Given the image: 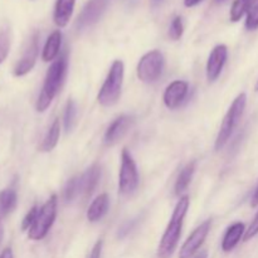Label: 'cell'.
Segmentation results:
<instances>
[{
	"label": "cell",
	"mask_w": 258,
	"mask_h": 258,
	"mask_svg": "<svg viewBox=\"0 0 258 258\" xmlns=\"http://www.w3.org/2000/svg\"><path fill=\"white\" fill-rule=\"evenodd\" d=\"M68 71V54L63 52L54 62L48 68L45 73L44 82H43L42 91H40L38 100L35 102V110L38 112H44L50 106L52 101L60 91L63 82L66 80Z\"/></svg>",
	"instance_id": "6da1fadb"
},
{
	"label": "cell",
	"mask_w": 258,
	"mask_h": 258,
	"mask_svg": "<svg viewBox=\"0 0 258 258\" xmlns=\"http://www.w3.org/2000/svg\"><path fill=\"white\" fill-rule=\"evenodd\" d=\"M189 204H190V201L188 196L180 197L158 246V258H171L175 252L181 236L184 219L188 213Z\"/></svg>",
	"instance_id": "7a4b0ae2"
},
{
	"label": "cell",
	"mask_w": 258,
	"mask_h": 258,
	"mask_svg": "<svg viewBox=\"0 0 258 258\" xmlns=\"http://www.w3.org/2000/svg\"><path fill=\"white\" fill-rule=\"evenodd\" d=\"M123 75H125V66L122 60H113L107 77L97 95V101L101 106L111 107L118 102L121 97V91H122Z\"/></svg>",
	"instance_id": "3957f363"
},
{
	"label": "cell",
	"mask_w": 258,
	"mask_h": 258,
	"mask_svg": "<svg viewBox=\"0 0 258 258\" xmlns=\"http://www.w3.org/2000/svg\"><path fill=\"white\" fill-rule=\"evenodd\" d=\"M247 106V95L244 92L239 93L236 98L233 100L232 105L229 106L228 111H227L226 116H224L223 121H222L221 128L217 135L216 144H214V149L216 151L222 150L228 143L231 136L233 135L234 130L238 126L239 121H241L242 116H243L244 110Z\"/></svg>",
	"instance_id": "277c9868"
},
{
	"label": "cell",
	"mask_w": 258,
	"mask_h": 258,
	"mask_svg": "<svg viewBox=\"0 0 258 258\" xmlns=\"http://www.w3.org/2000/svg\"><path fill=\"white\" fill-rule=\"evenodd\" d=\"M57 207L58 198L55 194H53L39 208L34 223L28 231V238L32 241H42L43 238H45L57 218Z\"/></svg>",
	"instance_id": "5b68a950"
},
{
	"label": "cell",
	"mask_w": 258,
	"mask_h": 258,
	"mask_svg": "<svg viewBox=\"0 0 258 258\" xmlns=\"http://www.w3.org/2000/svg\"><path fill=\"white\" fill-rule=\"evenodd\" d=\"M139 171L135 160L127 149H122L121 153V166L118 173V193L128 197L138 190Z\"/></svg>",
	"instance_id": "8992f818"
},
{
	"label": "cell",
	"mask_w": 258,
	"mask_h": 258,
	"mask_svg": "<svg viewBox=\"0 0 258 258\" xmlns=\"http://www.w3.org/2000/svg\"><path fill=\"white\" fill-rule=\"evenodd\" d=\"M165 67V58L164 54L158 49L148 52L139 60L136 75L138 78L144 83H154L161 77Z\"/></svg>",
	"instance_id": "52a82bcc"
},
{
	"label": "cell",
	"mask_w": 258,
	"mask_h": 258,
	"mask_svg": "<svg viewBox=\"0 0 258 258\" xmlns=\"http://www.w3.org/2000/svg\"><path fill=\"white\" fill-rule=\"evenodd\" d=\"M38 54H39V34L34 33L30 37L27 48L24 49L22 57L13 70L15 77H23V76L28 75L34 68L38 59Z\"/></svg>",
	"instance_id": "ba28073f"
},
{
	"label": "cell",
	"mask_w": 258,
	"mask_h": 258,
	"mask_svg": "<svg viewBox=\"0 0 258 258\" xmlns=\"http://www.w3.org/2000/svg\"><path fill=\"white\" fill-rule=\"evenodd\" d=\"M108 0H88L78 17L76 27L78 30H85L95 25L105 13Z\"/></svg>",
	"instance_id": "9c48e42d"
},
{
	"label": "cell",
	"mask_w": 258,
	"mask_h": 258,
	"mask_svg": "<svg viewBox=\"0 0 258 258\" xmlns=\"http://www.w3.org/2000/svg\"><path fill=\"white\" fill-rule=\"evenodd\" d=\"M212 227V219H207L204 221L201 226L197 227L190 236L186 238L184 244L181 246L180 251H179V258H191L194 254L198 252L202 244L204 243L206 238L208 237L209 231Z\"/></svg>",
	"instance_id": "30bf717a"
},
{
	"label": "cell",
	"mask_w": 258,
	"mask_h": 258,
	"mask_svg": "<svg viewBox=\"0 0 258 258\" xmlns=\"http://www.w3.org/2000/svg\"><path fill=\"white\" fill-rule=\"evenodd\" d=\"M134 123V117L128 115H121L116 117L106 130L103 135V144L106 146H113L123 139Z\"/></svg>",
	"instance_id": "8fae6325"
},
{
	"label": "cell",
	"mask_w": 258,
	"mask_h": 258,
	"mask_svg": "<svg viewBox=\"0 0 258 258\" xmlns=\"http://www.w3.org/2000/svg\"><path fill=\"white\" fill-rule=\"evenodd\" d=\"M228 58V48L224 44H218L212 49L207 62V80L209 83L216 82L223 71Z\"/></svg>",
	"instance_id": "7c38bea8"
},
{
	"label": "cell",
	"mask_w": 258,
	"mask_h": 258,
	"mask_svg": "<svg viewBox=\"0 0 258 258\" xmlns=\"http://www.w3.org/2000/svg\"><path fill=\"white\" fill-rule=\"evenodd\" d=\"M188 93L189 83L186 82V81H174V82H171L170 85L165 88V92H164L163 96L164 105H165L166 108H169V110H176V108L180 107L181 103L185 101Z\"/></svg>",
	"instance_id": "4fadbf2b"
},
{
	"label": "cell",
	"mask_w": 258,
	"mask_h": 258,
	"mask_svg": "<svg viewBox=\"0 0 258 258\" xmlns=\"http://www.w3.org/2000/svg\"><path fill=\"white\" fill-rule=\"evenodd\" d=\"M101 178V166L98 164L91 165L82 175H80L81 196L83 198H90L95 191Z\"/></svg>",
	"instance_id": "5bb4252c"
},
{
	"label": "cell",
	"mask_w": 258,
	"mask_h": 258,
	"mask_svg": "<svg viewBox=\"0 0 258 258\" xmlns=\"http://www.w3.org/2000/svg\"><path fill=\"white\" fill-rule=\"evenodd\" d=\"M244 233H246V226L242 222H236L232 226H229L224 233L223 239H222V251L224 253H229V252L233 251L237 244L244 237Z\"/></svg>",
	"instance_id": "9a60e30c"
},
{
	"label": "cell",
	"mask_w": 258,
	"mask_h": 258,
	"mask_svg": "<svg viewBox=\"0 0 258 258\" xmlns=\"http://www.w3.org/2000/svg\"><path fill=\"white\" fill-rule=\"evenodd\" d=\"M108 208H110V198H108V196L106 193L100 194V196L93 199L92 203L88 207L87 214H86L87 221L91 222V223H97L107 214Z\"/></svg>",
	"instance_id": "2e32d148"
},
{
	"label": "cell",
	"mask_w": 258,
	"mask_h": 258,
	"mask_svg": "<svg viewBox=\"0 0 258 258\" xmlns=\"http://www.w3.org/2000/svg\"><path fill=\"white\" fill-rule=\"evenodd\" d=\"M76 0H57L53 12V22L57 27L64 28L75 10Z\"/></svg>",
	"instance_id": "e0dca14e"
},
{
	"label": "cell",
	"mask_w": 258,
	"mask_h": 258,
	"mask_svg": "<svg viewBox=\"0 0 258 258\" xmlns=\"http://www.w3.org/2000/svg\"><path fill=\"white\" fill-rule=\"evenodd\" d=\"M62 47V33L59 30H54L47 38L44 47L42 50V59L44 62H54L58 58Z\"/></svg>",
	"instance_id": "ac0fdd59"
},
{
	"label": "cell",
	"mask_w": 258,
	"mask_h": 258,
	"mask_svg": "<svg viewBox=\"0 0 258 258\" xmlns=\"http://www.w3.org/2000/svg\"><path fill=\"white\" fill-rule=\"evenodd\" d=\"M196 161H190V163H188L181 169L180 174H179L178 179L175 181V186H174L175 196L180 197L188 189L189 184H190L191 179H193L194 173H196Z\"/></svg>",
	"instance_id": "d6986e66"
},
{
	"label": "cell",
	"mask_w": 258,
	"mask_h": 258,
	"mask_svg": "<svg viewBox=\"0 0 258 258\" xmlns=\"http://www.w3.org/2000/svg\"><path fill=\"white\" fill-rule=\"evenodd\" d=\"M59 135H60L59 120L55 118V120L53 121L52 125H50L49 130H48L47 134H45L44 139H43L42 144H40L39 146V150L42 151V153H49V151H52L53 149L57 146L58 140H59Z\"/></svg>",
	"instance_id": "ffe728a7"
},
{
	"label": "cell",
	"mask_w": 258,
	"mask_h": 258,
	"mask_svg": "<svg viewBox=\"0 0 258 258\" xmlns=\"http://www.w3.org/2000/svg\"><path fill=\"white\" fill-rule=\"evenodd\" d=\"M18 203L17 191L14 189H4L0 191V217H5L12 213Z\"/></svg>",
	"instance_id": "44dd1931"
},
{
	"label": "cell",
	"mask_w": 258,
	"mask_h": 258,
	"mask_svg": "<svg viewBox=\"0 0 258 258\" xmlns=\"http://www.w3.org/2000/svg\"><path fill=\"white\" fill-rule=\"evenodd\" d=\"M77 123V105L75 100L70 98L66 103L64 115H63V125H64L66 133H71Z\"/></svg>",
	"instance_id": "7402d4cb"
},
{
	"label": "cell",
	"mask_w": 258,
	"mask_h": 258,
	"mask_svg": "<svg viewBox=\"0 0 258 258\" xmlns=\"http://www.w3.org/2000/svg\"><path fill=\"white\" fill-rule=\"evenodd\" d=\"M81 196L80 189V175L73 176L66 183L64 189H63V199L66 203H72L73 201Z\"/></svg>",
	"instance_id": "603a6c76"
},
{
	"label": "cell",
	"mask_w": 258,
	"mask_h": 258,
	"mask_svg": "<svg viewBox=\"0 0 258 258\" xmlns=\"http://www.w3.org/2000/svg\"><path fill=\"white\" fill-rule=\"evenodd\" d=\"M252 3H253V0H234L231 8V13H229V18H231L232 22H239L242 17L247 14Z\"/></svg>",
	"instance_id": "cb8c5ba5"
},
{
	"label": "cell",
	"mask_w": 258,
	"mask_h": 258,
	"mask_svg": "<svg viewBox=\"0 0 258 258\" xmlns=\"http://www.w3.org/2000/svg\"><path fill=\"white\" fill-rule=\"evenodd\" d=\"M12 45V34L9 28H2L0 29V64L7 59L10 52Z\"/></svg>",
	"instance_id": "d4e9b609"
},
{
	"label": "cell",
	"mask_w": 258,
	"mask_h": 258,
	"mask_svg": "<svg viewBox=\"0 0 258 258\" xmlns=\"http://www.w3.org/2000/svg\"><path fill=\"white\" fill-rule=\"evenodd\" d=\"M246 29L256 30L258 29V0H253V3L249 7L247 12L246 19Z\"/></svg>",
	"instance_id": "484cf974"
},
{
	"label": "cell",
	"mask_w": 258,
	"mask_h": 258,
	"mask_svg": "<svg viewBox=\"0 0 258 258\" xmlns=\"http://www.w3.org/2000/svg\"><path fill=\"white\" fill-rule=\"evenodd\" d=\"M184 33V24L181 17H175L171 22L170 28H169V37L173 40H179Z\"/></svg>",
	"instance_id": "4316f807"
},
{
	"label": "cell",
	"mask_w": 258,
	"mask_h": 258,
	"mask_svg": "<svg viewBox=\"0 0 258 258\" xmlns=\"http://www.w3.org/2000/svg\"><path fill=\"white\" fill-rule=\"evenodd\" d=\"M38 212H39V207L33 206L30 208V211L25 214V217L22 221V231H29V228L33 226L35 218H37Z\"/></svg>",
	"instance_id": "83f0119b"
},
{
	"label": "cell",
	"mask_w": 258,
	"mask_h": 258,
	"mask_svg": "<svg viewBox=\"0 0 258 258\" xmlns=\"http://www.w3.org/2000/svg\"><path fill=\"white\" fill-rule=\"evenodd\" d=\"M257 234H258V212L256 213V216L253 217V219H252V222H251V224L248 226V228L246 229V233H244L243 241L244 242L251 241V239L254 238Z\"/></svg>",
	"instance_id": "f1b7e54d"
},
{
	"label": "cell",
	"mask_w": 258,
	"mask_h": 258,
	"mask_svg": "<svg viewBox=\"0 0 258 258\" xmlns=\"http://www.w3.org/2000/svg\"><path fill=\"white\" fill-rule=\"evenodd\" d=\"M102 248H103V241L102 239H98L97 242L93 246L92 251L90 252L87 258H101V254H102Z\"/></svg>",
	"instance_id": "f546056e"
},
{
	"label": "cell",
	"mask_w": 258,
	"mask_h": 258,
	"mask_svg": "<svg viewBox=\"0 0 258 258\" xmlns=\"http://www.w3.org/2000/svg\"><path fill=\"white\" fill-rule=\"evenodd\" d=\"M0 258H14L12 248H10V247L4 248V251H2V253H0Z\"/></svg>",
	"instance_id": "4dcf8cb0"
},
{
	"label": "cell",
	"mask_w": 258,
	"mask_h": 258,
	"mask_svg": "<svg viewBox=\"0 0 258 258\" xmlns=\"http://www.w3.org/2000/svg\"><path fill=\"white\" fill-rule=\"evenodd\" d=\"M258 206V185L256 188V190H254L253 196H252V199H251V207L252 208H256Z\"/></svg>",
	"instance_id": "1f68e13d"
},
{
	"label": "cell",
	"mask_w": 258,
	"mask_h": 258,
	"mask_svg": "<svg viewBox=\"0 0 258 258\" xmlns=\"http://www.w3.org/2000/svg\"><path fill=\"white\" fill-rule=\"evenodd\" d=\"M201 2L202 0H184V5H185L186 8H193L196 7V5H198Z\"/></svg>",
	"instance_id": "d6a6232c"
},
{
	"label": "cell",
	"mask_w": 258,
	"mask_h": 258,
	"mask_svg": "<svg viewBox=\"0 0 258 258\" xmlns=\"http://www.w3.org/2000/svg\"><path fill=\"white\" fill-rule=\"evenodd\" d=\"M164 2H165V0H150L151 8H153V9H155V8H159L161 4H163Z\"/></svg>",
	"instance_id": "836d02e7"
},
{
	"label": "cell",
	"mask_w": 258,
	"mask_h": 258,
	"mask_svg": "<svg viewBox=\"0 0 258 258\" xmlns=\"http://www.w3.org/2000/svg\"><path fill=\"white\" fill-rule=\"evenodd\" d=\"M3 233H4V231H3L2 222H0V243H2V239H3Z\"/></svg>",
	"instance_id": "e575fe53"
},
{
	"label": "cell",
	"mask_w": 258,
	"mask_h": 258,
	"mask_svg": "<svg viewBox=\"0 0 258 258\" xmlns=\"http://www.w3.org/2000/svg\"><path fill=\"white\" fill-rule=\"evenodd\" d=\"M197 258H207V254L206 253H202V254H199V256L197 257Z\"/></svg>",
	"instance_id": "d590c367"
},
{
	"label": "cell",
	"mask_w": 258,
	"mask_h": 258,
	"mask_svg": "<svg viewBox=\"0 0 258 258\" xmlns=\"http://www.w3.org/2000/svg\"><path fill=\"white\" fill-rule=\"evenodd\" d=\"M254 90H256V91H257V92H258V80H257L256 85H254Z\"/></svg>",
	"instance_id": "8d00e7d4"
},
{
	"label": "cell",
	"mask_w": 258,
	"mask_h": 258,
	"mask_svg": "<svg viewBox=\"0 0 258 258\" xmlns=\"http://www.w3.org/2000/svg\"><path fill=\"white\" fill-rule=\"evenodd\" d=\"M214 2H217V3H223V2H226V0H214Z\"/></svg>",
	"instance_id": "74e56055"
}]
</instances>
